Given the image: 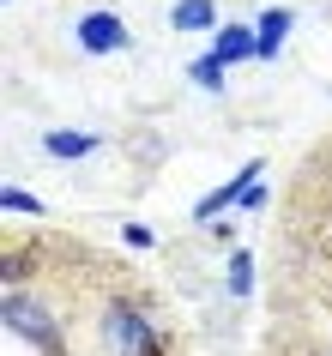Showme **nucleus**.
I'll list each match as a JSON object with an SVG mask.
<instances>
[{
    "instance_id": "f03ea898",
    "label": "nucleus",
    "mask_w": 332,
    "mask_h": 356,
    "mask_svg": "<svg viewBox=\"0 0 332 356\" xmlns=\"http://www.w3.org/2000/svg\"><path fill=\"white\" fill-rule=\"evenodd\" d=\"M6 332L31 338V344H42V350H61V344H67L61 314H49L37 296H6Z\"/></svg>"
},
{
    "instance_id": "423d86ee",
    "label": "nucleus",
    "mask_w": 332,
    "mask_h": 356,
    "mask_svg": "<svg viewBox=\"0 0 332 356\" xmlns=\"http://www.w3.org/2000/svg\"><path fill=\"white\" fill-rule=\"evenodd\" d=\"M193 85H212V91H218L223 79H218V60H193Z\"/></svg>"
},
{
    "instance_id": "f257e3e1",
    "label": "nucleus",
    "mask_w": 332,
    "mask_h": 356,
    "mask_svg": "<svg viewBox=\"0 0 332 356\" xmlns=\"http://www.w3.org/2000/svg\"><path fill=\"white\" fill-rule=\"evenodd\" d=\"M97 338H103V356H157L164 350V332L151 320L145 302L115 296L103 314H97Z\"/></svg>"
},
{
    "instance_id": "20e7f679",
    "label": "nucleus",
    "mask_w": 332,
    "mask_h": 356,
    "mask_svg": "<svg viewBox=\"0 0 332 356\" xmlns=\"http://www.w3.org/2000/svg\"><path fill=\"white\" fill-rule=\"evenodd\" d=\"M212 24H218L212 0H175L169 6V31H212Z\"/></svg>"
},
{
    "instance_id": "39448f33",
    "label": "nucleus",
    "mask_w": 332,
    "mask_h": 356,
    "mask_svg": "<svg viewBox=\"0 0 332 356\" xmlns=\"http://www.w3.org/2000/svg\"><path fill=\"white\" fill-rule=\"evenodd\" d=\"M91 145L97 139H85V133H49V151H55V157H85Z\"/></svg>"
},
{
    "instance_id": "7ed1b4c3",
    "label": "nucleus",
    "mask_w": 332,
    "mask_h": 356,
    "mask_svg": "<svg viewBox=\"0 0 332 356\" xmlns=\"http://www.w3.org/2000/svg\"><path fill=\"white\" fill-rule=\"evenodd\" d=\"M73 37H79L85 55H121V49L133 42V31H127V19H121L115 6H91V13L73 24Z\"/></svg>"
}]
</instances>
